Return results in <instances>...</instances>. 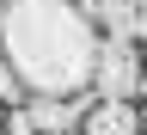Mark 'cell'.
I'll return each mask as SVG.
<instances>
[{
	"instance_id": "obj_1",
	"label": "cell",
	"mask_w": 147,
	"mask_h": 135,
	"mask_svg": "<svg viewBox=\"0 0 147 135\" xmlns=\"http://www.w3.org/2000/svg\"><path fill=\"white\" fill-rule=\"evenodd\" d=\"M0 55L18 68L31 98L92 92L98 25L80 0H0Z\"/></svg>"
},
{
	"instance_id": "obj_2",
	"label": "cell",
	"mask_w": 147,
	"mask_h": 135,
	"mask_svg": "<svg viewBox=\"0 0 147 135\" xmlns=\"http://www.w3.org/2000/svg\"><path fill=\"white\" fill-rule=\"evenodd\" d=\"M141 49L135 37H98V68H92V98H135L141 92Z\"/></svg>"
},
{
	"instance_id": "obj_3",
	"label": "cell",
	"mask_w": 147,
	"mask_h": 135,
	"mask_svg": "<svg viewBox=\"0 0 147 135\" xmlns=\"http://www.w3.org/2000/svg\"><path fill=\"white\" fill-rule=\"evenodd\" d=\"M86 135H141V117H135V104L129 98H98L86 111Z\"/></svg>"
},
{
	"instance_id": "obj_4",
	"label": "cell",
	"mask_w": 147,
	"mask_h": 135,
	"mask_svg": "<svg viewBox=\"0 0 147 135\" xmlns=\"http://www.w3.org/2000/svg\"><path fill=\"white\" fill-rule=\"evenodd\" d=\"M86 18L98 25V37H135L141 43V31H135V0H80Z\"/></svg>"
},
{
	"instance_id": "obj_5",
	"label": "cell",
	"mask_w": 147,
	"mask_h": 135,
	"mask_svg": "<svg viewBox=\"0 0 147 135\" xmlns=\"http://www.w3.org/2000/svg\"><path fill=\"white\" fill-rule=\"evenodd\" d=\"M0 98H6V111H12V104H31V86L18 80V68L6 62V55H0Z\"/></svg>"
},
{
	"instance_id": "obj_6",
	"label": "cell",
	"mask_w": 147,
	"mask_h": 135,
	"mask_svg": "<svg viewBox=\"0 0 147 135\" xmlns=\"http://www.w3.org/2000/svg\"><path fill=\"white\" fill-rule=\"evenodd\" d=\"M6 135H43L37 117H31V104H12V111H6Z\"/></svg>"
},
{
	"instance_id": "obj_7",
	"label": "cell",
	"mask_w": 147,
	"mask_h": 135,
	"mask_svg": "<svg viewBox=\"0 0 147 135\" xmlns=\"http://www.w3.org/2000/svg\"><path fill=\"white\" fill-rule=\"evenodd\" d=\"M135 31H141V43H147V0H135Z\"/></svg>"
},
{
	"instance_id": "obj_8",
	"label": "cell",
	"mask_w": 147,
	"mask_h": 135,
	"mask_svg": "<svg viewBox=\"0 0 147 135\" xmlns=\"http://www.w3.org/2000/svg\"><path fill=\"white\" fill-rule=\"evenodd\" d=\"M141 98H147V68H141Z\"/></svg>"
}]
</instances>
